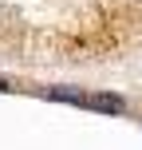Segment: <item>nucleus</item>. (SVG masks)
Here are the masks:
<instances>
[{"label": "nucleus", "mask_w": 142, "mask_h": 150, "mask_svg": "<svg viewBox=\"0 0 142 150\" xmlns=\"http://www.w3.org/2000/svg\"><path fill=\"white\" fill-rule=\"evenodd\" d=\"M87 107H91V111H107V115H122V111H126V99L103 91V95H87Z\"/></svg>", "instance_id": "f257e3e1"}, {"label": "nucleus", "mask_w": 142, "mask_h": 150, "mask_svg": "<svg viewBox=\"0 0 142 150\" xmlns=\"http://www.w3.org/2000/svg\"><path fill=\"white\" fill-rule=\"evenodd\" d=\"M44 95L47 99H63V103H75V107H87V95L75 91V87H44Z\"/></svg>", "instance_id": "f03ea898"}, {"label": "nucleus", "mask_w": 142, "mask_h": 150, "mask_svg": "<svg viewBox=\"0 0 142 150\" xmlns=\"http://www.w3.org/2000/svg\"><path fill=\"white\" fill-rule=\"evenodd\" d=\"M0 91H8V87H4V79H0Z\"/></svg>", "instance_id": "7ed1b4c3"}]
</instances>
